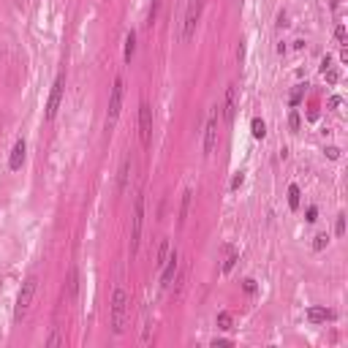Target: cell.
Segmentation results:
<instances>
[{
    "label": "cell",
    "instance_id": "44dd1931",
    "mask_svg": "<svg viewBox=\"0 0 348 348\" xmlns=\"http://www.w3.org/2000/svg\"><path fill=\"white\" fill-rule=\"evenodd\" d=\"M321 74L327 76V82H329V84H337V82H340V74H337V68H332V66H329V68H324Z\"/></svg>",
    "mask_w": 348,
    "mask_h": 348
},
{
    "label": "cell",
    "instance_id": "3957f363",
    "mask_svg": "<svg viewBox=\"0 0 348 348\" xmlns=\"http://www.w3.org/2000/svg\"><path fill=\"white\" fill-rule=\"evenodd\" d=\"M120 106H123V76H117L112 84V96H109V115H106V125H115L120 117Z\"/></svg>",
    "mask_w": 348,
    "mask_h": 348
},
{
    "label": "cell",
    "instance_id": "7a4b0ae2",
    "mask_svg": "<svg viewBox=\"0 0 348 348\" xmlns=\"http://www.w3.org/2000/svg\"><path fill=\"white\" fill-rule=\"evenodd\" d=\"M35 288H38V278H35V275H30V278L22 283L19 297H17V310H14V318H17V321H22V315L28 313L30 302H33V297H35Z\"/></svg>",
    "mask_w": 348,
    "mask_h": 348
},
{
    "label": "cell",
    "instance_id": "484cf974",
    "mask_svg": "<svg viewBox=\"0 0 348 348\" xmlns=\"http://www.w3.org/2000/svg\"><path fill=\"white\" fill-rule=\"evenodd\" d=\"M340 106H343V98H340V96H332V98H329V109L340 112Z\"/></svg>",
    "mask_w": 348,
    "mask_h": 348
},
{
    "label": "cell",
    "instance_id": "d4e9b609",
    "mask_svg": "<svg viewBox=\"0 0 348 348\" xmlns=\"http://www.w3.org/2000/svg\"><path fill=\"white\" fill-rule=\"evenodd\" d=\"M334 38H337V44H346V28H343V25L334 28Z\"/></svg>",
    "mask_w": 348,
    "mask_h": 348
},
{
    "label": "cell",
    "instance_id": "5b68a950",
    "mask_svg": "<svg viewBox=\"0 0 348 348\" xmlns=\"http://www.w3.org/2000/svg\"><path fill=\"white\" fill-rule=\"evenodd\" d=\"M142 223H144V196H136L133 201V232H131V250H139V237H142Z\"/></svg>",
    "mask_w": 348,
    "mask_h": 348
},
{
    "label": "cell",
    "instance_id": "83f0119b",
    "mask_svg": "<svg viewBox=\"0 0 348 348\" xmlns=\"http://www.w3.org/2000/svg\"><path fill=\"white\" fill-rule=\"evenodd\" d=\"M288 123H291V128H294V131H299V115H297V112H291Z\"/></svg>",
    "mask_w": 348,
    "mask_h": 348
},
{
    "label": "cell",
    "instance_id": "4dcf8cb0",
    "mask_svg": "<svg viewBox=\"0 0 348 348\" xmlns=\"http://www.w3.org/2000/svg\"><path fill=\"white\" fill-rule=\"evenodd\" d=\"M212 346L218 348V346H232V340H223V337H215V340H212Z\"/></svg>",
    "mask_w": 348,
    "mask_h": 348
},
{
    "label": "cell",
    "instance_id": "cb8c5ba5",
    "mask_svg": "<svg viewBox=\"0 0 348 348\" xmlns=\"http://www.w3.org/2000/svg\"><path fill=\"white\" fill-rule=\"evenodd\" d=\"M242 182H245V171H237V174H234V180H232V191H237Z\"/></svg>",
    "mask_w": 348,
    "mask_h": 348
},
{
    "label": "cell",
    "instance_id": "1f68e13d",
    "mask_svg": "<svg viewBox=\"0 0 348 348\" xmlns=\"http://www.w3.org/2000/svg\"><path fill=\"white\" fill-rule=\"evenodd\" d=\"M299 98H302V90H297V93H294V98H291V103H294V106L299 103Z\"/></svg>",
    "mask_w": 348,
    "mask_h": 348
},
{
    "label": "cell",
    "instance_id": "f546056e",
    "mask_svg": "<svg viewBox=\"0 0 348 348\" xmlns=\"http://www.w3.org/2000/svg\"><path fill=\"white\" fill-rule=\"evenodd\" d=\"M245 291H248V294H253V291H256V280H250V278L245 280Z\"/></svg>",
    "mask_w": 348,
    "mask_h": 348
},
{
    "label": "cell",
    "instance_id": "e0dca14e",
    "mask_svg": "<svg viewBox=\"0 0 348 348\" xmlns=\"http://www.w3.org/2000/svg\"><path fill=\"white\" fill-rule=\"evenodd\" d=\"M234 264H237V250L234 248H226V261H223V272H232Z\"/></svg>",
    "mask_w": 348,
    "mask_h": 348
},
{
    "label": "cell",
    "instance_id": "7c38bea8",
    "mask_svg": "<svg viewBox=\"0 0 348 348\" xmlns=\"http://www.w3.org/2000/svg\"><path fill=\"white\" fill-rule=\"evenodd\" d=\"M307 321H310V324H327V321H334V310H327V307H310V310H307Z\"/></svg>",
    "mask_w": 348,
    "mask_h": 348
},
{
    "label": "cell",
    "instance_id": "4316f807",
    "mask_svg": "<svg viewBox=\"0 0 348 348\" xmlns=\"http://www.w3.org/2000/svg\"><path fill=\"white\" fill-rule=\"evenodd\" d=\"M318 220V207H307V223H315Z\"/></svg>",
    "mask_w": 348,
    "mask_h": 348
},
{
    "label": "cell",
    "instance_id": "f1b7e54d",
    "mask_svg": "<svg viewBox=\"0 0 348 348\" xmlns=\"http://www.w3.org/2000/svg\"><path fill=\"white\" fill-rule=\"evenodd\" d=\"M327 158L337 161V158H340V150H337V147H327Z\"/></svg>",
    "mask_w": 348,
    "mask_h": 348
},
{
    "label": "cell",
    "instance_id": "ffe728a7",
    "mask_svg": "<svg viewBox=\"0 0 348 348\" xmlns=\"http://www.w3.org/2000/svg\"><path fill=\"white\" fill-rule=\"evenodd\" d=\"M232 324H234L232 313H226V310H223V313H218V327H220V329H234Z\"/></svg>",
    "mask_w": 348,
    "mask_h": 348
},
{
    "label": "cell",
    "instance_id": "ba28073f",
    "mask_svg": "<svg viewBox=\"0 0 348 348\" xmlns=\"http://www.w3.org/2000/svg\"><path fill=\"white\" fill-rule=\"evenodd\" d=\"M215 144H218V106H215V112H212L210 120H207V133H204V158H210V155H212Z\"/></svg>",
    "mask_w": 348,
    "mask_h": 348
},
{
    "label": "cell",
    "instance_id": "ac0fdd59",
    "mask_svg": "<svg viewBox=\"0 0 348 348\" xmlns=\"http://www.w3.org/2000/svg\"><path fill=\"white\" fill-rule=\"evenodd\" d=\"M299 188H297V185H291V188H288V207H291V210H299Z\"/></svg>",
    "mask_w": 348,
    "mask_h": 348
},
{
    "label": "cell",
    "instance_id": "8992f818",
    "mask_svg": "<svg viewBox=\"0 0 348 348\" xmlns=\"http://www.w3.org/2000/svg\"><path fill=\"white\" fill-rule=\"evenodd\" d=\"M201 3L204 0H191L188 3V11H185V30H182V41H191L193 30H196V22L201 17Z\"/></svg>",
    "mask_w": 348,
    "mask_h": 348
},
{
    "label": "cell",
    "instance_id": "7402d4cb",
    "mask_svg": "<svg viewBox=\"0 0 348 348\" xmlns=\"http://www.w3.org/2000/svg\"><path fill=\"white\" fill-rule=\"evenodd\" d=\"M334 234L343 237L346 234V215H337V223H334Z\"/></svg>",
    "mask_w": 348,
    "mask_h": 348
},
{
    "label": "cell",
    "instance_id": "9a60e30c",
    "mask_svg": "<svg viewBox=\"0 0 348 348\" xmlns=\"http://www.w3.org/2000/svg\"><path fill=\"white\" fill-rule=\"evenodd\" d=\"M250 133L256 139H264L266 136V125H264V120H261V117H253L250 120Z\"/></svg>",
    "mask_w": 348,
    "mask_h": 348
},
{
    "label": "cell",
    "instance_id": "2e32d148",
    "mask_svg": "<svg viewBox=\"0 0 348 348\" xmlns=\"http://www.w3.org/2000/svg\"><path fill=\"white\" fill-rule=\"evenodd\" d=\"M191 196H193L191 191H185V193H182V207H180V226L185 223V218H188V210H191Z\"/></svg>",
    "mask_w": 348,
    "mask_h": 348
},
{
    "label": "cell",
    "instance_id": "9c48e42d",
    "mask_svg": "<svg viewBox=\"0 0 348 348\" xmlns=\"http://www.w3.org/2000/svg\"><path fill=\"white\" fill-rule=\"evenodd\" d=\"M177 266H180V256H177V250H171L169 259H166V264H164V275H161V286L164 288H171L174 275H177Z\"/></svg>",
    "mask_w": 348,
    "mask_h": 348
},
{
    "label": "cell",
    "instance_id": "30bf717a",
    "mask_svg": "<svg viewBox=\"0 0 348 348\" xmlns=\"http://www.w3.org/2000/svg\"><path fill=\"white\" fill-rule=\"evenodd\" d=\"M25 139H17V144H14V150H11V158H8V169L11 171H19L22 169V164H25Z\"/></svg>",
    "mask_w": 348,
    "mask_h": 348
},
{
    "label": "cell",
    "instance_id": "8fae6325",
    "mask_svg": "<svg viewBox=\"0 0 348 348\" xmlns=\"http://www.w3.org/2000/svg\"><path fill=\"white\" fill-rule=\"evenodd\" d=\"M234 112H237V87L229 84V87H226V106H223L226 123H232V120H234Z\"/></svg>",
    "mask_w": 348,
    "mask_h": 348
},
{
    "label": "cell",
    "instance_id": "d6a6232c",
    "mask_svg": "<svg viewBox=\"0 0 348 348\" xmlns=\"http://www.w3.org/2000/svg\"><path fill=\"white\" fill-rule=\"evenodd\" d=\"M337 6H340V0H332V8H337Z\"/></svg>",
    "mask_w": 348,
    "mask_h": 348
},
{
    "label": "cell",
    "instance_id": "52a82bcc",
    "mask_svg": "<svg viewBox=\"0 0 348 348\" xmlns=\"http://www.w3.org/2000/svg\"><path fill=\"white\" fill-rule=\"evenodd\" d=\"M139 136H142V144L147 147L150 144V136H152V109L150 103H144L139 106Z\"/></svg>",
    "mask_w": 348,
    "mask_h": 348
},
{
    "label": "cell",
    "instance_id": "5bb4252c",
    "mask_svg": "<svg viewBox=\"0 0 348 348\" xmlns=\"http://www.w3.org/2000/svg\"><path fill=\"white\" fill-rule=\"evenodd\" d=\"M133 52H136V33L131 30V33L125 35V63L133 60Z\"/></svg>",
    "mask_w": 348,
    "mask_h": 348
},
{
    "label": "cell",
    "instance_id": "4fadbf2b",
    "mask_svg": "<svg viewBox=\"0 0 348 348\" xmlns=\"http://www.w3.org/2000/svg\"><path fill=\"white\" fill-rule=\"evenodd\" d=\"M128 174H131V158L125 155L123 158V166H120V182H117V191H120V193H123L125 185H128Z\"/></svg>",
    "mask_w": 348,
    "mask_h": 348
},
{
    "label": "cell",
    "instance_id": "6da1fadb",
    "mask_svg": "<svg viewBox=\"0 0 348 348\" xmlns=\"http://www.w3.org/2000/svg\"><path fill=\"white\" fill-rule=\"evenodd\" d=\"M125 313H128V294H125V288H115V297H112V329H115V334L125 332Z\"/></svg>",
    "mask_w": 348,
    "mask_h": 348
},
{
    "label": "cell",
    "instance_id": "d6986e66",
    "mask_svg": "<svg viewBox=\"0 0 348 348\" xmlns=\"http://www.w3.org/2000/svg\"><path fill=\"white\" fill-rule=\"evenodd\" d=\"M166 259H169V239H164L161 248H158V266H164Z\"/></svg>",
    "mask_w": 348,
    "mask_h": 348
},
{
    "label": "cell",
    "instance_id": "603a6c76",
    "mask_svg": "<svg viewBox=\"0 0 348 348\" xmlns=\"http://www.w3.org/2000/svg\"><path fill=\"white\" fill-rule=\"evenodd\" d=\"M327 242H329L327 234H318V237H315V242H313V248H315V250H324V248H327Z\"/></svg>",
    "mask_w": 348,
    "mask_h": 348
},
{
    "label": "cell",
    "instance_id": "277c9868",
    "mask_svg": "<svg viewBox=\"0 0 348 348\" xmlns=\"http://www.w3.org/2000/svg\"><path fill=\"white\" fill-rule=\"evenodd\" d=\"M63 90H66V74H60L55 79V84H52V93H49V101H47V120H55L63 101Z\"/></svg>",
    "mask_w": 348,
    "mask_h": 348
}]
</instances>
